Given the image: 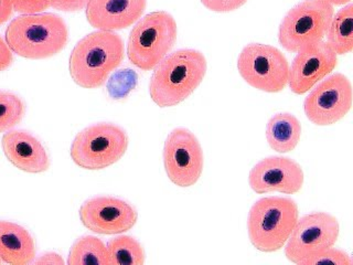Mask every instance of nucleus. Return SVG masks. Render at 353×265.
<instances>
[{
  "mask_svg": "<svg viewBox=\"0 0 353 265\" xmlns=\"http://www.w3.org/2000/svg\"><path fill=\"white\" fill-rule=\"evenodd\" d=\"M37 257L36 242L20 224L0 220V259L11 265H27Z\"/></svg>",
  "mask_w": 353,
  "mask_h": 265,
  "instance_id": "f3484780",
  "label": "nucleus"
},
{
  "mask_svg": "<svg viewBox=\"0 0 353 265\" xmlns=\"http://www.w3.org/2000/svg\"><path fill=\"white\" fill-rule=\"evenodd\" d=\"M353 88L347 75H328L310 90L303 101L307 119L317 126H331L352 108Z\"/></svg>",
  "mask_w": 353,
  "mask_h": 265,
  "instance_id": "9d476101",
  "label": "nucleus"
},
{
  "mask_svg": "<svg viewBox=\"0 0 353 265\" xmlns=\"http://www.w3.org/2000/svg\"><path fill=\"white\" fill-rule=\"evenodd\" d=\"M80 220L86 229L97 235H121L135 226L138 213L124 199L97 196L81 206Z\"/></svg>",
  "mask_w": 353,
  "mask_h": 265,
  "instance_id": "f8f14e48",
  "label": "nucleus"
},
{
  "mask_svg": "<svg viewBox=\"0 0 353 265\" xmlns=\"http://www.w3.org/2000/svg\"><path fill=\"white\" fill-rule=\"evenodd\" d=\"M110 265H143L146 254L141 243L130 235H119L108 243Z\"/></svg>",
  "mask_w": 353,
  "mask_h": 265,
  "instance_id": "412c9836",
  "label": "nucleus"
},
{
  "mask_svg": "<svg viewBox=\"0 0 353 265\" xmlns=\"http://www.w3.org/2000/svg\"><path fill=\"white\" fill-rule=\"evenodd\" d=\"M334 14V7L320 0L296 3L281 19L279 44L288 52L297 53L309 44L323 41Z\"/></svg>",
  "mask_w": 353,
  "mask_h": 265,
  "instance_id": "0eeeda50",
  "label": "nucleus"
},
{
  "mask_svg": "<svg viewBox=\"0 0 353 265\" xmlns=\"http://www.w3.org/2000/svg\"><path fill=\"white\" fill-rule=\"evenodd\" d=\"M208 62L201 51L179 49L169 53L154 69L149 95L159 108H174L190 97L207 75Z\"/></svg>",
  "mask_w": 353,
  "mask_h": 265,
  "instance_id": "f03ea898",
  "label": "nucleus"
},
{
  "mask_svg": "<svg viewBox=\"0 0 353 265\" xmlns=\"http://www.w3.org/2000/svg\"><path fill=\"white\" fill-rule=\"evenodd\" d=\"M298 218L299 209L294 199L279 196L261 198L248 213L250 241L259 251H279L286 244Z\"/></svg>",
  "mask_w": 353,
  "mask_h": 265,
  "instance_id": "20e7f679",
  "label": "nucleus"
},
{
  "mask_svg": "<svg viewBox=\"0 0 353 265\" xmlns=\"http://www.w3.org/2000/svg\"><path fill=\"white\" fill-rule=\"evenodd\" d=\"M265 136L270 148L281 154L292 152L301 141V124L294 114H274L266 125Z\"/></svg>",
  "mask_w": 353,
  "mask_h": 265,
  "instance_id": "a211bd4d",
  "label": "nucleus"
},
{
  "mask_svg": "<svg viewBox=\"0 0 353 265\" xmlns=\"http://www.w3.org/2000/svg\"><path fill=\"white\" fill-rule=\"evenodd\" d=\"M14 14V8L10 0H0V26L10 20Z\"/></svg>",
  "mask_w": 353,
  "mask_h": 265,
  "instance_id": "c756f323",
  "label": "nucleus"
},
{
  "mask_svg": "<svg viewBox=\"0 0 353 265\" xmlns=\"http://www.w3.org/2000/svg\"><path fill=\"white\" fill-rule=\"evenodd\" d=\"M248 0H200L208 10L213 12H232L245 5Z\"/></svg>",
  "mask_w": 353,
  "mask_h": 265,
  "instance_id": "a878e982",
  "label": "nucleus"
},
{
  "mask_svg": "<svg viewBox=\"0 0 353 265\" xmlns=\"http://www.w3.org/2000/svg\"><path fill=\"white\" fill-rule=\"evenodd\" d=\"M334 264V265H352V257L340 248H327L325 251L316 254L301 262V265Z\"/></svg>",
  "mask_w": 353,
  "mask_h": 265,
  "instance_id": "b1692460",
  "label": "nucleus"
},
{
  "mask_svg": "<svg viewBox=\"0 0 353 265\" xmlns=\"http://www.w3.org/2000/svg\"><path fill=\"white\" fill-rule=\"evenodd\" d=\"M34 264H51V265H63L64 259H62L60 254L54 253V252H48V253L42 254L38 259L33 261Z\"/></svg>",
  "mask_w": 353,
  "mask_h": 265,
  "instance_id": "c85d7f7f",
  "label": "nucleus"
},
{
  "mask_svg": "<svg viewBox=\"0 0 353 265\" xmlns=\"http://www.w3.org/2000/svg\"><path fill=\"white\" fill-rule=\"evenodd\" d=\"M325 37V42L336 55L352 52L353 3H347L334 14Z\"/></svg>",
  "mask_w": 353,
  "mask_h": 265,
  "instance_id": "6ab92c4d",
  "label": "nucleus"
},
{
  "mask_svg": "<svg viewBox=\"0 0 353 265\" xmlns=\"http://www.w3.org/2000/svg\"><path fill=\"white\" fill-rule=\"evenodd\" d=\"M128 143V135L123 127L103 121L77 132L72 141L70 154L81 168L102 170L123 158Z\"/></svg>",
  "mask_w": 353,
  "mask_h": 265,
  "instance_id": "423d86ee",
  "label": "nucleus"
},
{
  "mask_svg": "<svg viewBox=\"0 0 353 265\" xmlns=\"http://www.w3.org/2000/svg\"><path fill=\"white\" fill-rule=\"evenodd\" d=\"M320 1H323V3H329V5L332 6H345L347 3H350L352 0H320Z\"/></svg>",
  "mask_w": 353,
  "mask_h": 265,
  "instance_id": "7c9ffc66",
  "label": "nucleus"
},
{
  "mask_svg": "<svg viewBox=\"0 0 353 265\" xmlns=\"http://www.w3.org/2000/svg\"><path fill=\"white\" fill-rule=\"evenodd\" d=\"M124 59L125 43L121 35L115 31H94L83 37L72 50L70 75L82 88H99L108 82Z\"/></svg>",
  "mask_w": 353,
  "mask_h": 265,
  "instance_id": "f257e3e1",
  "label": "nucleus"
},
{
  "mask_svg": "<svg viewBox=\"0 0 353 265\" xmlns=\"http://www.w3.org/2000/svg\"><path fill=\"white\" fill-rule=\"evenodd\" d=\"M90 0H50V7L62 12H80L86 8Z\"/></svg>",
  "mask_w": 353,
  "mask_h": 265,
  "instance_id": "bb28decb",
  "label": "nucleus"
},
{
  "mask_svg": "<svg viewBox=\"0 0 353 265\" xmlns=\"http://www.w3.org/2000/svg\"><path fill=\"white\" fill-rule=\"evenodd\" d=\"M146 8L147 0H90L85 16L97 30L119 31L135 25Z\"/></svg>",
  "mask_w": 353,
  "mask_h": 265,
  "instance_id": "2eb2a0df",
  "label": "nucleus"
},
{
  "mask_svg": "<svg viewBox=\"0 0 353 265\" xmlns=\"http://www.w3.org/2000/svg\"><path fill=\"white\" fill-rule=\"evenodd\" d=\"M69 265H110L108 246L92 235L81 237L73 243L68 257Z\"/></svg>",
  "mask_w": 353,
  "mask_h": 265,
  "instance_id": "aec40b11",
  "label": "nucleus"
},
{
  "mask_svg": "<svg viewBox=\"0 0 353 265\" xmlns=\"http://www.w3.org/2000/svg\"><path fill=\"white\" fill-rule=\"evenodd\" d=\"M14 62V53L11 51L5 39L0 36V72L6 71Z\"/></svg>",
  "mask_w": 353,
  "mask_h": 265,
  "instance_id": "cd10ccee",
  "label": "nucleus"
},
{
  "mask_svg": "<svg viewBox=\"0 0 353 265\" xmlns=\"http://www.w3.org/2000/svg\"><path fill=\"white\" fill-rule=\"evenodd\" d=\"M338 66V55L325 41L316 42L298 51L290 66V91L303 95L330 75Z\"/></svg>",
  "mask_w": 353,
  "mask_h": 265,
  "instance_id": "ddd939ff",
  "label": "nucleus"
},
{
  "mask_svg": "<svg viewBox=\"0 0 353 265\" xmlns=\"http://www.w3.org/2000/svg\"><path fill=\"white\" fill-rule=\"evenodd\" d=\"M303 181L305 175L301 166L292 158L283 156H270L259 160L248 175V185L259 195H295L301 190Z\"/></svg>",
  "mask_w": 353,
  "mask_h": 265,
  "instance_id": "4468645a",
  "label": "nucleus"
},
{
  "mask_svg": "<svg viewBox=\"0 0 353 265\" xmlns=\"http://www.w3.org/2000/svg\"><path fill=\"white\" fill-rule=\"evenodd\" d=\"M12 8L21 14H40L50 8V0H10Z\"/></svg>",
  "mask_w": 353,
  "mask_h": 265,
  "instance_id": "393cba45",
  "label": "nucleus"
},
{
  "mask_svg": "<svg viewBox=\"0 0 353 265\" xmlns=\"http://www.w3.org/2000/svg\"><path fill=\"white\" fill-rule=\"evenodd\" d=\"M25 114L26 104L19 95L0 90V134L20 124Z\"/></svg>",
  "mask_w": 353,
  "mask_h": 265,
  "instance_id": "4be33fe9",
  "label": "nucleus"
},
{
  "mask_svg": "<svg viewBox=\"0 0 353 265\" xmlns=\"http://www.w3.org/2000/svg\"><path fill=\"white\" fill-rule=\"evenodd\" d=\"M5 40L14 55L29 60L52 58L69 42V28L53 12L20 14L6 29Z\"/></svg>",
  "mask_w": 353,
  "mask_h": 265,
  "instance_id": "7ed1b4c3",
  "label": "nucleus"
},
{
  "mask_svg": "<svg viewBox=\"0 0 353 265\" xmlns=\"http://www.w3.org/2000/svg\"><path fill=\"white\" fill-rule=\"evenodd\" d=\"M176 38L178 26L168 11L145 14L136 22L128 37V60L138 69L152 71L172 51Z\"/></svg>",
  "mask_w": 353,
  "mask_h": 265,
  "instance_id": "39448f33",
  "label": "nucleus"
},
{
  "mask_svg": "<svg viewBox=\"0 0 353 265\" xmlns=\"http://www.w3.org/2000/svg\"><path fill=\"white\" fill-rule=\"evenodd\" d=\"M165 174L178 187L196 184L203 171L204 156L201 144L191 130L178 127L171 130L163 146Z\"/></svg>",
  "mask_w": 353,
  "mask_h": 265,
  "instance_id": "9b49d317",
  "label": "nucleus"
},
{
  "mask_svg": "<svg viewBox=\"0 0 353 265\" xmlns=\"http://www.w3.org/2000/svg\"><path fill=\"white\" fill-rule=\"evenodd\" d=\"M339 233V221L330 213L320 211L303 215L285 244V257L301 265L305 259L334 246Z\"/></svg>",
  "mask_w": 353,
  "mask_h": 265,
  "instance_id": "1a4fd4ad",
  "label": "nucleus"
},
{
  "mask_svg": "<svg viewBox=\"0 0 353 265\" xmlns=\"http://www.w3.org/2000/svg\"><path fill=\"white\" fill-rule=\"evenodd\" d=\"M237 71L248 86L266 93H279L286 88L290 62L277 48L248 43L237 58Z\"/></svg>",
  "mask_w": 353,
  "mask_h": 265,
  "instance_id": "6e6552de",
  "label": "nucleus"
},
{
  "mask_svg": "<svg viewBox=\"0 0 353 265\" xmlns=\"http://www.w3.org/2000/svg\"><path fill=\"white\" fill-rule=\"evenodd\" d=\"M1 147L6 158L16 168L40 174L50 168V157L43 144L31 132L22 130H10L3 134Z\"/></svg>",
  "mask_w": 353,
  "mask_h": 265,
  "instance_id": "dca6fc26",
  "label": "nucleus"
},
{
  "mask_svg": "<svg viewBox=\"0 0 353 265\" xmlns=\"http://www.w3.org/2000/svg\"><path fill=\"white\" fill-rule=\"evenodd\" d=\"M137 83V75L132 70H119L108 81V90L110 97L115 99L126 97Z\"/></svg>",
  "mask_w": 353,
  "mask_h": 265,
  "instance_id": "5701e85b",
  "label": "nucleus"
},
{
  "mask_svg": "<svg viewBox=\"0 0 353 265\" xmlns=\"http://www.w3.org/2000/svg\"><path fill=\"white\" fill-rule=\"evenodd\" d=\"M1 263H3V262H1V259H0V264H1Z\"/></svg>",
  "mask_w": 353,
  "mask_h": 265,
  "instance_id": "2f4dec72",
  "label": "nucleus"
}]
</instances>
